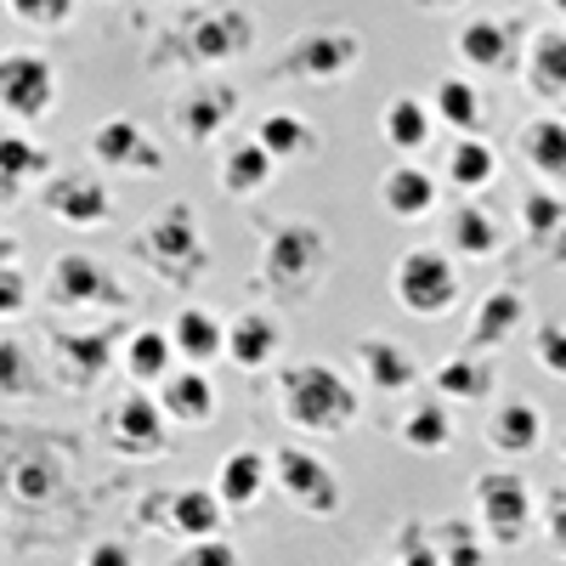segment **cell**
Wrapping results in <instances>:
<instances>
[{
    "label": "cell",
    "instance_id": "cell-1",
    "mask_svg": "<svg viewBox=\"0 0 566 566\" xmlns=\"http://www.w3.org/2000/svg\"><path fill=\"white\" fill-rule=\"evenodd\" d=\"M130 255L142 266H154V277H165L170 290H193L199 277H210V244L187 199H170L165 210L142 221V232L130 239Z\"/></svg>",
    "mask_w": 566,
    "mask_h": 566
},
{
    "label": "cell",
    "instance_id": "cell-2",
    "mask_svg": "<svg viewBox=\"0 0 566 566\" xmlns=\"http://www.w3.org/2000/svg\"><path fill=\"white\" fill-rule=\"evenodd\" d=\"M277 413L306 437H340L357 424V391L328 363H290L277 374Z\"/></svg>",
    "mask_w": 566,
    "mask_h": 566
},
{
    "label": "cell",
    "instance_id": "cell-3",
    "mask_svg": "<svg viewBox=\"0 0 566 566\" xmlns=\"http://www.w3.org/2000/svg\"><path fill=\"white\" fill-rule=\"evenodd\" d=\"M328 266V239L317 221H266L261 239V295L272 301H312Z\"/></svg>",
    "mask_w": 566,
    "mask_h": 566
},
{
    "label": "cell",
    "instance_id": "cell-4",
    "mask_svg": "<svg viewBox=\"0 0 566 566\" xmlns=\"http://www.w3.org/2000/svg\"><path fill=\"white\" fill-rule=\"evenodd\" d=\"M170 52H148V69H216V63H232V57H244L250 45H255V18L244 7H199V12H187L181 29L165 40Z\"/></svg>",
    "mask_w": 566,
    "mask_h": 566
},
{
    "label": "cell",
    "instance_id": "cell-5",
    "mask_svg": "<svg viewBox=\"0 0 566 566\" xmlns=\"http://www.w3.org/2000/svg\"><path fill=\"white\" fill-rule=\"evenodd\" d=\"M357 63H363L357 29H306V34H290V45L277 52V63L266 74L295 80V85H335V80L357 74Z\"/></svg>",
    "mask_w": 566,
    "mask_h": 566
},
{
    "label": "cell",
    "instance_id": "cell-6",
    "mask_svg": "<svg viewBox=\"0 0 566 566\" xmlns=\"http://www.w3.org/2000/svg\"><path fill=\"white\" fill-rule=\"evenodd\" d=\"M391 295H397V306L408 317L437 323V317H448L459 306V266L442 250H431V244H413L391 266Z\"/></svg>",
    "mask_w": 566,
    "mask_h": 566
},
{
    "label": "cell",
    "instance_id": "cell-7",
    "mask_svg": "<svg viewBox=\"0 0 566 566\" xmlns=\"http://www.w3.org/2000/svg\"><path fill=\"white\" fill-rule=\"evenodd\" d=\"M45 301H52L57 312H130V290L103 272V261L91 255H52V266H45Z\"/></svg>",
    "mask_w": 566,
    "mask_h": 566
},
{
    "label": "cell",
    "instance_id": "cell-8",
    "mask_svg": "<svg viewBox=\"0 0 566 566\" xmlns=\"http://www.w3.org/2000/svg\"><path fill=\"white\" fill-rule=\"evenodd\" d=\"M125 335V317L103 328H52V374L69 391H97L114 374V346Z\"/></svg>",
    "mask_w": 566,
    "mask_h": 566
},
{
    "label": "cell",
    "instance_id": "cell-9",
    "mask_svg": "<svg viewBox=\"0 0 566 566\" xmlns=\"http://www.w3.org/2000/svg\"><path fill=\"white\" fill-rule=\"evenodd\" d=\"M272 488L290 499L301 515H317V522H335V515L346 510L340 476L306 448H272Z\"/></svg>",
    "mask_w": 566,
    "mask_h": 566
},
{
    "label": "cell",
    "instance_id": "cell-10",
    "mask_svg": "<svg viewBox=\"0 0 566 566\" xmlns=\"http://www.w3.org/2000/svg\"><path fill=\"white\" fill-rule=\"evenodd\" d=\"M476 515H482V538L499 549H515L533 527V488L522 482V470H482L476 476Z\"/></svg>",
    "mask_w": 566,
    "mask_h": 566
},
{
    "label": "cell",
    "instance_id": "cell-11",
    "mask_svg": "<svg viewBox=\"0 0 566 566\" xmlns=\"http://www.w3.org/2000/svg\"><path fill=\"white\" fill-rule=\"evenodd\" d=\"M221 493L205 488H170V493H142L136 527H165L176 538H221Z\"/></svg>",
    "mask_w": 566,
    "mask_h": 566
},
{
    "label": "cell",
    "instance_id": "cell-12",
    "mask_svg": "<svg viewBox=\"0 0 566 566\" xmlns=\"http://www.w3.org/2000/svg\"><path fill=\"white\" fill-rule=\"evenodd\" d=\"M52 108H57V69H52V57H40V52H7L0 57V114L34 125Z\"/></svg>",
    "mask_w": 566,
    "mask_h": 566
},
{
    "label": "cell",
    "instance_id": "cell-13",
    "mask_svg": "<svg viewBox=\"0 0 566 566\" xmlns=\"http://www.w3.org/2000/svg\"><path fill=\"white\" fill-rule=\"evenodd\" d=\"M522 40H527L522 18H470L453 34V52L476 74H510V69H522Z\"/></svg>",
    "mask_w": 566,
    "mask_h": 566
},
{
    "label": "cell",
    "instance_id": "cell-14",
    "mask_svg": "<svg viewBox=\"0 0 566 566\" xmlns=\"http://www.w3.org/2000/svg\"><path fill=\"white\" fill-rule=\"evenodd\" d=\"M40 210L63 221V227H80V232H97L108 216H114V193L85 176V170H69V176H45L40 181Z\"/></svg>",
    "mask_w": 566,
    "mask_h": 566
},
{
    "label": "cell",
    "instance_id": "cell-15",
    "mask_svg": "<svg viewBox=\"0 0 566 566\" xmlns=\"http://www.w3.org/2000/svg\"><path fill=\"white\" fill-rule=\"evenodd\" d=\"M85 142H91V159H97L103 170H130V176H159L165 170L159 142L136 119H103V125H91Z\"/></svg>",
    "mask_w": 566,
    "mask_h": 566
},
{
    "label": "cell",
    "instance_id": "cell-16",
    "mask_svg": "<svg viewBox=\"0 0 566 566\" xmlns=\"http://www.w3.org/2000/svg\"><path fill=\"white\" fill-rule=\"evenodd\" d=\"M63 493H69V470H63V459L52 453V448H18L12 453V464H7V499L12 504H23V510H52V504H63Z\"/></svg>",
    "mask_w": 566,
    "mask_h": 566
},
{
    "label": "cell",
    "instance_id": "cell-17",
    "mask_svg": "<svg viewBox=\"0 0 566 566\" xmlns=\"http://www.w3.org/2000/svg\"><path fill=\"white\" fill-rule=\"evenodd\" d=\"M165 424H170V419H165V408H159L154 397L130 391V397L108 413V442H114V453H125V459H159L165 442H170Z\"/></svg>",
    "mask_w": 566,
    "mask_h": 566
},
{
    "label": "cell",
    "instance_id": "cell-18",
    "mask_svg": "<svg viewBox=\"0 0 566 566\" xmlns=\"http://www.w3.org/2000/svg\"><path fill=\"white\" fill-rule=\"evenodd\" d=\"M232 114H239V91L216 80V85L187 91V97L170 108V125H176V136L187 142V148H210V142L232 125Z\"/></svg>",
    "mask_w": 566,
    "mask_h": 566
},
{
    "label": "cell",
    "instance_id": "cell-19",
    "mask_svg": "<svg viewBox=\"0 0 566 566\" xmlns=\"http://www.w3.org/2000/svg\"><path fill=\"white\" fill-rule=\"evenodd\" d=\"M352 363H357V374L380 391V397H402V391H413L419 380H424V368L413 363V352L408 346H397V340H386V335H363L357 346H352Z\"/></svg>",
    "mask_w": 566,
    "mask_h": 566
},
{
    "label": "cell",
    "instance_id": "cell-20",
    "mask_svg": "<svg viewBox=\"0 0 566 566\" xmlns=\"http://www.w3.org/2000/svg\"><path fill=\"white\" fill-rule=\"evenodd\" d=\"M522 317H527V295L522 290H488L482 301H476V312H470V328H464V352L470 357H488V352H499L504 340H515V328H522Z\"/></svg>",
    "mask_w": 566,
    "mask_h": 566
},
{
    "label": "cell",
    "instance_id": "cell-21",
    "mask_svg": "<svg viewBox=\"0 0 566 566\" xmlns=\"http://www.w3.org/2000/svg\"><path fill=\"white\" fill-rule=\"evenodd\" d=\"M159 408L170 424H187V431H205L216 419V380L205 368H170L159 380Z\"/></svg>",
    "mask_w": 566,
    "mask_h": 566
},
{
    "label": "cell",
    "instance_id": "cell-22",
    "mask_svg": "<svg viewBox=\"0 0 566 566\" xmlns=\"http://www.w3.org/2000/svg\"><path fill=\"white\" fill-rule=\"evenodd\" d=\"M522 80L538 103H566V29H533L527 34Z\"/></svg>",
    "mask_w": 566,
    "mask_h": 566
},
{
    "label": "cell",
    "instance_id": "cell-23",
    "mask_svg": "<svg viewBox=\"0 0 566 566\" xmlns=\"http://www.w3.org/2000/svg\"><path fill=\"white\" fill-rule=\"evenodd\" d=\"M522 239L544 261L566 266V199L560 193H549V187H527L522 193Z\"/></svg>",
    "mask_w": 566,
    "mask_h": 566
},
{
    "label": "cell",
    "instance_id": "cell-24",
    "mask_svg": "<svg viewBox=\"0 0 566 566\" xmlns=\"http://www.w3.org/2000/svg\"><path fill=\"white\" fill-rule=\"evenodd\" d=\"M488 448L504 453V459H527L544 448V413L527 402V397H515V402H499L488 413Z\"/></svg>",
    "mask_w": 566,
    "mask_h": 566
},
{
    "label": "cell",
    "instance_id": "cell-25",
    "mask_svg": "<svg viewBox=\"0 0 566 566\" xmlns=\"http://www.w3.org/2000/svg\"><path fill=\"white\" fill-rule=\"evenodd\" d=\"M515 148L533 165L538 181H566V119L560 114H533L515 130Z\"/></svg>",
    "mask_w": 566,
    "mask_h": 566
},
{
    "label": "cell",
    "instance_id": "cell-26",
    "mask_svg": "<svg viewBox=\"0 0 566 566\" xmlns=\"http://www.w3.org/2000/svg\"><path fill=\"white\" fill-rule=\"evenodd\" d=\"M170 346H176V357L187 368H210L216 357H227V323L216 312H205V306H187L170 323Z\"/></svg>",
    "mask_w": 566,
    "mask_h": 566
},
{
    "label": "cell",
    "instance_id": "cell-27",
    "mask_svg": "<svg viewBox=\"0 0 566 566\" xmlns=\"http://www.w3.org/2000/svg\"><path fill=\"white\" fill-rule=\"evenodd\" d=\"M272 482V453H250V448H232L221 459V476H216V493L227 510H255L261 493Z\"/></svg>",
    "mask_w": 566,
    "mask_h": 566
},
{
    "label": "cell",
    "instance_id": "cell-28",
    "mask_svg": "<svg viewBox=\"0 0 566 566\" xmlns=\"http://www.w3.org/2000/svg\"><path fill=\"white\" fill-rule=\"evenodd\" d=\"M380 205H386V216H397V221L431 216V210H437V181H431V170H419L413 159L391 165V170L380 176Z\"/></svg>",
    "mask_w": 566,
    "mask_h": 566
},
{
    "label": "cell",
    "instance_id": "cell-29",
    "mask_svg": "<svg viewBox=\"0 0 566 566\" xmlns=\"http://www.w3.org/2000/svg\"><path fill=\"white\" fill-rule=\"evenodd\" d=\"M431 114H437L453 136H482V130H488V103H482V91L470 85L464 74H442V80H437Z\"/></svg>",
    "mask_w": 566,
    "mask_h": 566
},
{
    "label": "cell",
    "instance_id": "cell-30",
    "mask_svg": "<svg viewBox=\"0 0 566 566\" xmlns=\"http://www.w3.org/2000/svg\"><path fill=\"white\" fill-rule=\"evenodd\" d=\"M277 340L283 335H277V323L266 312H239V317L227 323V363L255 374V368H266L277 357Z\"/></svg>",
    "mask_w": 566,
    "mask_h": 566
},
{
    "label": "cell",
    "instance_id": "cell-31",
    "mask_svg": "<svg viewBox=\"0 0 566 566\" xmlns=\"http://www.w3.org/2000/svg\"><path fill=\"white\" fill-rule=\"evenodd\" d=\"M448 239L464 261H493L504 250V221L493 205H459L453 210V227H448Z\"/></svg>",
    "mask_w": 566,
    "mask_h": 566
},
{
    "label": "cell",
    "instance_id": "cell-32",
    "mask_svg": "<svg viewBox=\"0 0 566 566\" xmlns=\"http://www.w3.org/2000/svg\"><path fill=\"white\" fill-rule=\"evenodd\" d=\"M272 170H277V159L261 148L255 136L250 142H232L227 159H221V193L227 199H255V193H266Z\"/></svg>",
    "mask_w": 566,
    "mask_h": 566
},
{
    "label": "cell",
    "instance_id": "cell-33",
    "mask_svg": "<svg viewBox=\"0 0 566 566\" xmlns=\"http://www.w3.org/2000/svg\"><path fill=\"white\" fill-rule=\"evenodd\" d=\"M45 176H52V154L29 136L0 130V205H12L23 181H45Z\"/></svg>",
    "mask_w": 566,
    "mask_h": 566
},
{
    "label": "cell",
    "instance_id": "cell-34",
    "mask_svg": "<svg viewBox=\"0 0 566 566\" xmlns=\"http://www.w3.org/2000/svg\"><path fill=\"white\" fill-rule=\"evenodd\" d=\"M431 391H437L442 402H482V397H493V368H488L482 357H470V352L442 357V363L431 368Z\"/></svg>",
    "mask_w": 566,
    "mask_h": 566
},
{
    "label": "cell",
    "instance_id": "cell-35",
    "mask_svg": "<svg viewBox=\"0 0 566 566\" xmlns=\"http://www.w3.org/2000/svg\"><path fill=\"white\" fill-rule=\"evenodd\" d=\"M448 181L459 187V193H488V187L499 181V154L488 136H459L448 148Z\"/></svg>",
    "mask_w": 566,
    "mask_h": 566
},
{
    "label": "cell",
    "instance_id": "cell-36",
    "mask_svg": "<svg viewBox=\"0 0 566 566\" xmlns=\"http://www.w3.org/2000/svg\"><path fill=\"white\" fill-rule=\"evenodd\" d=\"M255 142H261L272 159H312V154H317L312 119H301V114H290V108L261 114V119H255Z\"/></svg>",
    "mask_w": 566,
    "mask_h": 566
},
{
    "label": "cell",
    "instance_id": "cell-37",
    "mask_svg": "<svg viewBox=\"0 0 566 566\" xmlns=\"http://www.w3.org/2000/svg\"><path fill=\"white\" fill-rule=\"evenodd\" d=\"M170 335H159V328H130L125 335V352H119V368L130 374V386H159L170 374Z\"/></svg>",
    "mask_w": 566,
    "mask_h": 566
},
{
    "label": "cell",
    "instance_id": "cell-38",
    "mask_svg": "<svg viewBox=\"0 0 566 566\" xmlns=\"http://www.w3.org/2000/svg\"><path fill=\"white\" fill-rule=\"evenodd\" d=\"M380 136L402 159H413L419 148H431V108H424L419 97H391L380 108Z\"/></svg>",
    "mask_w": 566,
    "mask_h": 566
},
{
    "label": "cell",
    "instance_id": "cell-39",
    "mask_svg": "<svg viewBox=\"0 0 566 566\" xmlns=\"http://www.w3.org/2000/svg\"><path fill=\"white\" fill-rule=\"evenodd\" d=\"M397 437H402V448H408V453L437 459V453H448V448H453V419H448V408L424 402V408H408V419L397 424Z\"/></svg>",
    "mask_w": 566,
    "mask_h": 566
},
{
    "label": "cell",
    "instance_id": "cell-40",
    "mask_svg": "<svg viewBox=\"0 0 566 566\" xmlns=\"http://www.w3.org/2000/svg\"><path fill=\"white\" fill-rule=\"evenodd\" d=\"M431 538H437V555H442V566H493V560H488V544H482V533L470 527V522H459V515L437 522V527H431Z\"/></svg>",
    "mask_w": 566,
    "mask_h": 566
},
{
    "label": "cell",
    "instance_id": "cell-41",
    "mask_svg": "<svg viewBox=\"0 0 566 566\" xmlns=\"http://www.w3.org/2000/svg\"><path fill=\"white\" fill-rule=\"evenodd\" d=\"M23 397H40V374L23 340H0V402H23Z\"/></svg>",
    "mask_w": 566,
    "mask_h": 566
},
{
    "label": "cell",
    "instance_id": "cell-42",
    "mask_svg": "<svg viewBox=\"0 0 566 566\" xmlns=\"http://www.w3.org/2000/svg\"><path fill=\"white\" fill-rule=\"evenodd\" d=\"M0 7H7L12 23L40 29V34H57L74 23V0H0Z\"/></svg>",
    "mask_w": 566,
    "mask_h": 566
},
{
    "label": "cell",
    "instance_id": "cell-43",
    "mask_svg": "<svg viewBox=\"0 0 566 566\" xmlns=\"http://www.w3.org/2000/svg\"><path fill=\"white\" fill-rule=\"evenodd\" d=\"M533 363L549 380H566V323H538L533 328Z\"/></svg>",
    "mask_w": 566,
    "mask_h": 566
},
{
    "label": "cell",
    "instance_id": "cell-44",
    "mask_svg": "<svg viewBox=\"0 0 566 566\" xmlns=\"http://www.w3.org/2000/svg\"><path fill=\"white\" fill-rule=\"evenodd\" d=\"M170 566H244V560H239V549L221 544V538H187L170 555Z\"/></svg>",
    "mask_w": 566,
    "mask_h": 566
},
{
    "label": "cell",
    "instance_id": "cell-45",
    "mask_svg": "<svg viewBox=\"0 0 566 566\" xmlns=\"http://www.w3.org/2000/svg\"><path fill=\"white\" fill-rule=\"evenodd\" d=\"M397 555H402V566H442L437 538H431V527H424V522H402L397 527Z\"/></svg>",
    "mask_w": 566,
    "mask_h": 566
},
{
    "label": "cell",
    "instance_id": "cell-46",
    "mask_svg": "<svg viewBox=\"0 0 566 566\" xmlns=\"http://www.w3.org/2000/svg\"><path fill=\"white\" fill-rule=\"evenodd\" d=\"M538 515H544V538H549V549L566 555V488H544Z\"/></svg>",
    "mask_w": 566,
    "mask_h": 566
},
{
    "label": "cell",
    "instance_id": "cell-47",
    "mask_svg": "<svg viewBox=\"0 0 566 566\" xmlns=\"http://www.w3.org/2000/svg\"><path fill=\"white\" fill-rule=\"evenodd\" d=\"M23 306H29V283H23V272L0 266V323H7V317H18Z\"/></svg>",
    "mask_w": 566,
    "mask_h": 566
},
{
    "label": "cell",
    "instance_id": "cell-48",
    "mask_svg": "<svg viewBox=\"0 0 566 566\" xmlns=\"http://www.w3.org/2000/svg\"><path fill=\"white\" fill-rule=\"evenodd\" d=\"M80 566H136V560H130V549H125V544L103 538V544H91V549L80 555Z\"/></svg>",
    "mask_w": 566,
    "mask_h": 566
},
{
    "label": "cell",
    "instance_id": "cell-49",
    "mask_svg": "<svg viewBox=\"0 0 566 566\" xmlns=\"http://www.w3.org/2000/svg\"><path fill=\"white\" fill-rule=\"evenodd\" d=\"M18 261V239H12V232H0V266H12Z\"/></svg>",
    "mask_w": 566,
    "mask_h": 566
},
{
    "label": "cell",
    "instance_id": "cell-50",
    "mask_svg": "<svg viewBox=\"0 0 566 566\" xmlns=\"http://www.w3.org/2000/svg\"><path fill=\"white\" fill-rule=\"evenodd\" d=\"M413 7H419V12H453L459 0H413Z\"/></svg>",
    "mask_w": 566,
    "mask_h": 566
},
{
    "label": "cell",
    "instance_id": "cell-51",
    "mask_svg": "<svg viewBox=\"0 0 566 566\" xmlns=\"http://www.w3.org/2000/svg\"><path fill=\"white\" fill-rule=\"evenodd\" d=\"M549 7H555V12H560V18H566V0H549Z\"/></svg>",
    "mask_w": 566,
    "mask_h": 566
},
{
    "label": "cell",
    "instance_id": "cell-52",
    "mask_svg": "<svg viewBox=\"0 0 566 566\" xmlns=\"http://www.w3.org/2000/svg\"><path fill=\"white\" fill-rule=\"evenodd\" d=\"M560 119H566V103H560Z\"/></svg>",
    "mask_w": 566,
    "mask_h": 566
},
{
    "label": "cell",
    "instance_id": "cell-53",
    "mask_svg": "<svg viewBox=\"0 0 566 566\" xmlns=\"http://www.w3.org/2000/svg\"><path fill=\"white\" fill-rule=\"evenodd\" d=\"M560 453H566V437H560Z\"/></svg>",
    "mask_w": 566,
    "mask_h": 566
}]
</instances>
